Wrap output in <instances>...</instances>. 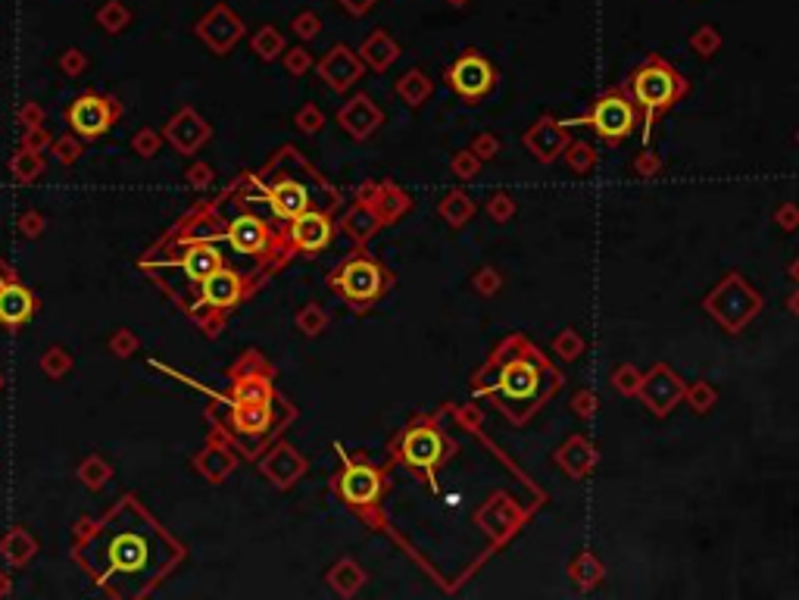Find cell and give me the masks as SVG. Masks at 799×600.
<instances>
[{
	"label": "cell",
	"instance_id": "cell-20",
	"mask_svg": "<svg viewBox=\"0 0 799 600\" xmlns=\"http://www.w3.org/2000/svg\"><path fill=\"white\" fill-rule=\"evenodd\" d=\"M525 144H528V150L541 163H553L556 156L562 154V148H566V131H562V125H556L553 119H541V123L525 135Z\"/></svg>",
	"mask_w": 799,
	"mask_h": 600
},
{
	"label": "cell",
	"instance_id": "cell-27",
	"mask_svg": "<svg viewBox=\"0 0 799 600\" xmlns=\"http://www.w3.org/2000/svg\"><path fill=\"white\" fill-rule=\"evenodd\" d=\"M44 156L41 154H31V150H22L19 148V154H13L10 160V175L16 185H35L38 179L44 175Z\"/></svg>",
	"mask_w": 799,
	"mask_h": 600
},
{
	"label": "cell",
	"instance_id": "cell-6",
	"mask_svg": "<svg viewBox=\"0 0 799 600\" xmlns=\"http://www.w3.org/2000/svg\"><path fill=\"white\" fill-rule=\"evenodd\" d=\"M253 288H257V285H253L247 275L234 273V269H228V266L215 269V273L200 285V307H198V313H203V309H215V313H225L228 316V309L238 307V303L244 300L247 294L253 292ZM198 313H194V316H198Z\"/></svg>",
	"mask_w": 799,
	"mask_h": 600
},
{
	"label": "cell",
	"instance_id": "cell-37",
	"mask_svg": "<svg viewBox=\"0 0 799 600\" xmlns=\"http://www.w3.org/2000/svg\"><path fill=\"white\" fill-rule=\"evenodd\" d=\"M690 47H694L700 56H712L715 50L721 47V35L712 29V25H700V29L694 31V38H690Z\"/></svg>",
	"mask_w": 799,
	"mask_h": 600
},
{
	"label": "cell",
	"instance_id": "cell-53",
	"mask_svg": "<svg viewBox=\"0 0 799 600\" xmlns=\"http://www.w3.org/2000/svg\"><path fill=\"white\" fill-rule=\"evenodd\" d=\"M475 169H478V163H475L472 154H459L453 160V173L462 175V179H468V175H475Z\"/></svg>",
	"mask_w": 799,
	"mask_h": 600
},
{
	"label": "cell",
	"instance_id": "cell-11",
	"mask_svg": "<svg viewBox=\"0 0 799 600\" xmlns=\"http://www.w3.org/2000/svg\"><path fill=\"white\" fill-rule=\"evenodd\" d=\"M450 85H453L456 94H462V97L478 100L493 88V66L484 60V56L468 50V54L459 56V60L453 63V69H450Z\"/></svg>",
	"mask_w": 799,
	"mask_h": 600
},
{
	"label": "cell",
	"instance_id": "cell-60",
	"mask_svg": "<svg viewBox=\"0 0 799 600\" xmlns=\"http://www.w3.org/2000/svg\"><path fill=\"white\" fill-rule=\"evenodd\" d=\"M13 591V582H10V576H6L4 570H0V597H6Z\"/></svg>",
	"mask_w": 799,
	"mask_h": 600
},
{
	"label": "cell",
	"instance_id": "cell-61",
	"mask_svg": "<svg viewBox=\"0 0 799 600\" xmlns=\"http://www.w3.org/2000/svg\"><path fill=\"white\" fill-rule=\"evenodd\" d=\"M790 275H794V279H796V282H799V260H796V263H794V269H790Z\"/></svg>",
	"mask_w": 799,
	"mask_h": 600
},
{
	"label": "cell",
	"instance_id": "cell-33",
	"mask_svg": "<svg viewBox=\"0 0 799 600\" xmlns=\"http://www.w3.org/2000/svg\"><path fill=\"white\" fill-rule=\"evenodd\" d=\"M163 141H166V138H163L160 131H154L150 125H144V129H138L135 138H131V150H135L141 160H150V156L160 154Z\"/></svg>",
	"mask_w": 799,
	"mask_h": 600
},
{
	"label": "cell",
	"instance_id": "cell-17",
	"mask_svg": "<svg viewBox=\"0 0 799 600\" xmlns=\"http://www.w3.org/2000/svg\"><path fill=\"white\" fill-rule=\"evenodd\" d=\"M319 75L328 81V88H334V91H347V88L363 75V60H359L347 44H338V47L328 50L325 60L319 63Z\"/></svg>",
	"mask_w": 799,
	"mask_h": 600
},
{
	"label": "cell",
	"instance_id": "cell-13",
	"mask_svg": "<svg viewBox=\"0 0 799 600\" xmlns=\"http://www.w3.org/2000/svg\"><path fill=\"white\" fill-rule=\"evenodd\" d=\"M240 35H244V22H240L228 6H215V10H209V16L198 25V38H203V44H206L213 54H225V50H231Z\"/></svg>",
	"mask_w": 799,
	"mask_h": 600
},
{
	"label": "cell",
	"instance_id": "cell-7",
	"mask_svg": "<svg viewBox=\"0 0 799 600\" xmlns=\"http://www.w3.org/2000/svg\"><path fill=\"white\" fill-rule=\"evenodd\" d=\"M587 119H591V125L606 138V141H625V138L634 131L637 110H634V104L625 97V94L612 91L597 100V106H593Z\"/></svg>",
	"mask_w": 799,
	"mask_h": 600
},
{
	"label": "cell",
	"instance_id": "cell-45",
	"mask_svg": "<svg viewBox=\"0 0 799 600\" xmlns=\"http://www.w3.org/2000/svg\"><path fill=\"white\" fill-rule=\"evenodd\" d=\"M16 119H19V125H22V129H35V125H44V106L35 104V100H29V104L19 106Z\"/></svg>",
	"mask_w": 799,
	"mask_h": 600
},
{
	"label": "cell",
	"instance_id": "cell-46",
	"mask_svg": "<svg viewBox=\"0 0 799 600\" xmlns=\"http://www.w3.org/2000/svg\"><path fill=\"white\" fill-rule=\"evenodd\" d=\"M615 388L621 391V394H637L640 388V376L634 366H621L618 372H615Z\"/></svg>",
	"mask_w": 799,
	"mask_h": 600
},
{
	"label": "cell",
	"instance_id": "cell-32",
	"mask_svg": "<svg viewBox=\"0 0 799 600\" xmlns=\"http://www.w3.org/2000/svg\"><path fill=\"white\" fill-rule=\"evenodd\" d=\"M50 154L56 156V163H63V166H72V163H79V156L85 154L81 150V141L75 131H66V135L54 138V144H50Z\"/></svg>",
	"mask_w": 799,
	"mask_h": 600
},
{
	"label": "cell",
	"instance_id": "cell-25",
	"mask_svg": "<svg viewBox=\"0 0 799 600\" xmlns=\"http://www.w3.org/2000/svg\"><path fill=\"white\" fill-rule=\"evenodd\" d=\"M556 460H559V466L568 472V476L581 478L593 466V447L587 444L585 438H572L566 444V451H559V457H556Z\"/></svg>",
	"mask_w": 799,
	"mask_h": 600
},
{
	"label": "cell",
	"instance_id": "cell-4",
	"mask_svg": "<svg viewBox=\"0 0 799 600\" xmlns=\"http://www.w3.org/2000/svg\"><path fill=\"white\" fill-rule=\"evenodd\" d=\"M269 169L278 175V179H269V173H259L250 175L259 188H263V204L275 213V219L282 223H290V219L303 216L307 210H313V194L303 182H297L294 175H284L282 173V163L272 160Z\"/></svg>",
	"mask_w": 799,
	"mask_h": 600
},
{
	"label": "cell",
	"instance_id": "cell-51",
	"mask_svg": "<svg viewBox=\"0 0 799 600\" xmlns=\"http://www.w3.org/2000/svg\"><path fill=\"white\" fill-rule=\"evenodd\" d=\"M568 163H572L575 173H585V169L593 163V150L587 148V144H575L572 154H568Z\"/></svg>",
	"mask_w": 799,
	"mask_h": 600
},
{
	"label": "cell",
	"instance_id": "cell-19",
	"mask_svg": "<svg viewBox=\"0 0 799 600\" xmlns=\"http://www.w3.org/2000/svg\"><path fill=\"white\" fill-rule=\"evenodd\" d=\"M38 298L31 294V288L19 285V282H10V285H0V325L16 332L25 322L35 316Z\"/></svg>",
	"mask_w": 799,
	"mask_h": 600
},
{
	"label": "cell",
	"instance_id": "cell-31",
	"mask_svg": "<svg viewBox=\"0 0 799 600\" xmlns=\"http://www.w3.org/2000/svg\"><path fill=\"white\" fill-rule=\"evenodd\" d=\"M428 91H431V85H428V79H425V72H418V69H412V72H406L403 79L397 81V94L400 97L406 100V104H422L425 97H428Z\"/></svg>",
	"mask_w": 799,
	"mask_h": 600
},
{
	"label": "cell",
	"instance_id": "cell-57",
	"mask_svg": "<svg viewBox=\"0 0 799 600\" xmlns=\"http://www.w3.org/2000/svg\"><path fill=\"white\" fill-rule=\"evenodd\" d=\"M575 410H578L581 416H591L593 410H597V397L587 394V391H581V394L575 397Z\"/></svg>",
	"mask_w": 799,
	"mask_h": 600
},
{
	"label": "cell",
	"instance_id": "cell-2",
	"mask_svg": "<svg viewBox=\"0 0 799 600\" xmlns=\"http://www.w3.org/2000/svg\"><path fill=\"white\" fill-rule=\"evenodd\" d=\"M213 207H215V200H213ZM215 213H219V241H225L228 248H231V254L253 257V260L269 263V266H278V263H282V260H275V254L288 257V248H282L278 235L269 229V223L259 219L257 213L244 210L234 219H228V223L222 219L219 207H215Z\"/></svg>",
	"mask_w": 799,
	"mask_h": 600
},
{
	"label": "cell",
	"instance_id": "cell-5",
	"mask_svg": "<svg viewBox=\"0 0 799 600\" xmlns=\"http://www.w3.org/2000/svg\"><path fill=\"white\" fill-rule=\"evenodd\" d=\"M125 104H119L110 94L85 91L66 106V123L79 138H100L122 119Z\"/></svg>",
	"mask_w": 799,
	"mask_h": 600
},
{
	"label": "cell",
	"instance_id": "cell-24",
	"mask_svg": "<svg viewBox=\"0 0 799 600\" xmlns=\"http://www.w3.org/2000/svg\"><path fill=\"white\" fill-rule=\"evenodd\" d=\"M400 56V47H397V41L394 38L388 35V31H372L369 38H366V44H363V60L369 63V66H375V69H388L391 63H394Z\"/></svg>",
	"mask_w": 799,
	"mask_h": 600
},
{
	"label": "cell",
	"instance_id": "cell-42",
	"mask_svg": "<svg viewBox=\"0 0 799 600\" xmlns=\"http://www.w3.org/2000/svg\"><path fill=\"white\" fill-rule=\"evenodd\" d=\"M16 229H19V235H22V238H29V241H35V238H41V232L47 229V219H44L38 210H25L22 216H19Z\"/></svg>",
	"mask_w": 799,
	"mask_h": 600
},
{
	"label": "cell",
	"instance_id": "cell-18",
	"mask_svg": "<svg viewBox=\"0 0 799 600\" xmlns=\"http://www.w3.org/2000/svg\"><path fill=\"white\" fill-rule=\"evenodd\" d=\"M400 457L418 469H431L443 457V438L434 428H409L400 444Z\"/></svg>",
	"mask_w": 799,
	"mask_h": 600
},
{
	"label": "cell",
	"instance_id": "cell-56",
	"mask_svg": "<svg viewBox=\"0 0 799 600\" xmlns=\"http://www.w3.org/2000/svg\"><path fill=\"white\" fill-rule=\"evenodd\" d=\"M478 288L484 294H491V292H497L500 288V275L493 273V269H484V273H478Z\"/></svg>",
	"mask_w": 799,
	"mask_h": 600
},
{
	"label": "cell",
	"instance_id": "cell-30",
	"mask_svg": "<svg viewBox=\"0 0 799 600\" xmlns=\"http://www.w3.org/2000/svg\"><path fill=\"white\" fill-rule=\"evenodd\" d=\"M253 54L259 56V60H275L278 54H284V38L282 31H275L272 25H263V29L253 35Z\"/></svg>",
	"mask_w": 799,
	"mask_h": 600
},
{
	"label": "cell",
	"instance_id": "cell-36",
	"mask_svg": "<svg viewBox=\"0 0 799 600\" xmlns=\"http://www.w3.org/2000/svg\"><path fill=\"white\" fill-rule=\"evenodd\" d=\"M129 10H125L122 4H119V0H110V4L104 6V10L97 13V22L104 25L106 31H113V35H116V31H122L125 25H129Z\"/></svg>",
	"mask_w": 799,
	"mask_h": 600
},
{
	"label": "cell",
	"instance_id": "cell-39",
	"mask_svg": "<svg viewBox=\"0 0 799 600\" xmlns=\"http://www.w3.org/2000/svg\"><path fill=\"white\" fill-rule=\"evenodd\" d=\"M441 210H443V216L450 219V225H462L468 216H472V200L462 198V194H450L447 204H443Z\"/></svg>",
	"mask_w": 799,
	"mask_h": 600
},
{
	"label": "cell",
	"instance_id": "cell-49",
	"mask_svg": "<svg viewBox=\"0 0 799 600\" xmlns=\"http://www.w3.org/2000/svg\"><path fill=\"white\" fill-rule=\"evenodd\" d=\"M319 29H322V22H319V16H313V13H300V16L294 19V31L300 38H315L319 35Z\"/></svg>",
	"mask_w": 799,
	"mask_h": 600
},
{
	"label": "cell",
	"instance_id": "cell-16",
	"mask_svg": "<svg viewBox=\"0 0 799 600\" xmlns=\"http://www.w3.org/2000/svg\"><path fill=\"white\" fill-rule=\"evenodd\" d=\"M259 472H263L275 488H290V485L307 472V460H303L294 447L275 444L263 460H259Z\"/></svg>",
	"mask_w": 799,
	"mask_h": 600
},
{
	"label": "cell",
	"instance_id": "cell-3",
	"mask_svg": "<svg viewBox=\"0 0 799 600\" xmlns=\"http://www.w3.org/2000/svg\"><path fill=\"white\" fill-rule=\"evenodd\" d=\"M631 88H634L637 104L646 110V125L652 123V116H656L659 110H665L669 104H675V100L687 91V85H684L681 75H677L665 60H659V56L646 60L643 66L634 72Z\"/></svg>",
	"mask_w": 799,
	"mask_h": 600
},
{
	"label": "cell",
	"instance_id": "cell-64",
	"mask_svg": "<svg viewBox=\"0 0 799 600\" xmlns=\"http://www.w3.org/2000/svg\"><path fill=\"white\" fill-rule=\"evenodd\" d=\"M794 309H796V313H799V294H796V298H794Z\"/></svg>",
	"mask_w": 799,
	"mask_h": 600
},
{
	"label": "cell",
	"instance_id": "cell-35",
	"mask_svg": "<svg viewBox=\"0 0 799 600\" xmlns=\"http://www.w3.org/2000/svg\"><path fill=\"white\" fill-rule=\"evenodd\" d=\"M325 325H328V316L319 303H307V307L297 313V328H300L303 334H319Z\"/></svg>",
	"mask_w": 799,
	"mask_h": 600
},
{
	"label": "cell",
	"instance_id": "cell-29",
	"mask_svg": "<svg viewBox=\"0 0 799 600\" xmlns=\"http://www.w3.org/2000/svg\"><path fill=\"white\" fill-rule=\"evenodd\" d=\"M38 366H41V372H44V376H47V378L60 382L63 376H69V369H72V366H75V359H72V353H69L63 344H54V347H47V351L41 353Z\"/></svg>",
	"mask_w": 799,
	"mask_h": 600
},
{
	"label": "cell",
	"instance_id": "cell-34",
	"mask_svg": "<svg viewBox=\"0 0 799 600\" xmlns=\"http://www.w3.org/2000/svg\"><path fill=\"white\" fill-rule=\"evenodd\" d=\"M106 347H110L113 357L119 359H129L138 353V347H141V338H138L131 328H116V332L110 334V341H106Z\"/></svg>",
	"mask_w": 799,
	"mask_h": 600
},
{
	"label": "cell",
	"instance_id": "cell-47",
	"mask_svg": "<svg viewBox=\"0 0 799 600\" xmlns=\"http://www.w3.org/2000/svg\"><path fill=\"white\" fill-rule=\"evenodd\" d=\"M684 394L690 397V403H694V410H700V413H702V410H709V407H712V403H715V391L709 388L706 382L694 385V388H690V391H684Z\"/></svg>",
	"mask_w": 799,
	"mask_h": 600
},
{
	"label": "cell",
	"instance_id": "cell-8",
	"mask_svg": "<svg viewBox=\"0 0 799 600\" xmlns=\"http://www.w3.org/2000/svg\"><path fill=\"white\" fill-rule=\"evenodd\" d=\"M332 285L341 288V294H344L347 300L366 303V300L378 298V292H382V285H384V275L372 260L357 257V260L344 263L341 273L332 275Z\"/></svg>",
	"mask_w": 799,
	"mask_h": 600
},
{
	"label": "cell",
	"instance_id": "cell-28",
	"mask_svg": "<svg viewBox=\"0 0 799 600\" xmlns=\"http://www.w3.org/2000/svg\"><path fill=\"white\" fill-rule=\"evenodd\" d=\"M328 582H332V588L338 591V595L350 597V595H357V588L366 582V572L359 570L353 560H341V563L328 572Z\"/></svg>",
	"mask_w": 799,
	"mask_h": 600
},
{
	"label": "cell",
	"instance_id": "cell-44",
	"mask_svg": "<svg viewBox=\"0 0 799 600\" xmlns=\"http://www.w3.org/2000/svg\"><path fill=\"white\" fill-rule=\"evenodd\" d=\"M309 66H313V56H309L303 47H294L284 54V69H288L290 75H303Z\"/></svg>",
	"mask_w": 799,
	"mask_h": 600
},
{
	"label": "cell",
	"instance_id": "cell-26",
	"mask_svg": "<svg viewBox=\"0 0 799 600\" xmlns=\"http://www.w3.org/2000/svg\"><path fill=\"white\" fill-rule=\"evenodd\" d=\"M75 478L85 485L88 491H100L106 482L113 478V466L110 460H104L100 453H88L79 466H75Z\"/></svg>",
	"mask_w": 799,
	"mask_h": 600
},
{
	"label": "cell",
	"instance_id": "cell-12",
	"mask_svg": "<svg viewBox=\"0 0 799 600\" xmlns=\"http://www.w3.org/2000/svg\"><path fill=\"white\" fill-rule=\"evenodd\" d=\"M640 397L646 401V407L652 410V413H669L671 407H675L677 401L684 397V382L675 376V372L669 369V366H656V369L650 372V376L640 382Z\"/></svg>",
	"mask_w": 799,
	"mask_h": 600
},
{
	"label": "cell",
	"instance_id": "cell-62",
	"mask_svg": "<svg viewBox=\"0 0 799 600\" xmlns=\"http://www.w3.org/2000/svg\"><path fill=\"white\" fill-rule=\"evenodd\" d=\"M4 388H6V378H4V372H0V394H4Z\"/></svg>",
	"mask_w": 799,
	"mask_h": 600
},
{
	"label": "cell",
	"instance_id": "cell-54",
	"mask_svg": "<svg viewBox=\"0 0 799 600\" xmlns=\"http://www.w3.org/2000/svg\"><path fill=\"white\" fill-rule=\"evenodd\" d=\"M778 225H784L787 232L796 229V225H799V210H796L794 204H787V207H781V210H778Z\"/></svg>",
	"mask_w": 799,
	"mask_h": 600
},
{
	"label": "cell",
	"instance_id": "cell-52",
	"mask_svg": "<svg viewBox=\"0 0 799 600\" xmlns=\"http://www.w3.org/2000/svg\"><path fill=\"white\" fill-rule=\"evenodd\" d=\"M487 210H491V216H493V219H506V216H512L516 204H512V200L506 198V194H497V198L491 200V207H487Z\"/></svg>",
	"mask_w": 799,
	"mask_h": 600
},
{
	"label": "cell",
	"instance_id": "cell-23",
	"mask_svg": "<svg viewBox=\"0 0 799 600\" xmlns=\"http://www.w3.org/2000/svg\"><path fill=\"white\" fill-rule=\"evenodd\" d=\"M0 554H4V560L10 566L22 570V566H29L31 557L38 554V538L25 526H13V528H6V535L0 538Z\"/></svg>",
	"mask_w": 799,
	"mask_h": 600
},
{
	"label": "cell",
	"instance_id": "cell-43",
	"mask_svg": "<svg viewBox=\"0 0 799 600\" xmlns=\"http://www.w3.org/2000/svg\"><path fill=\"white\" fill-rule=\"evenodd\" d=\"M185 179H188V185H191L194 191H203V188L213 185L215 173H213V166H209V163H194V166L185 173Z\"/></svg>",
	"mask_w": 799,
	"mask_h": 600
},
{
	"label": "cell",
	"instance_id": "cell-40",
	"mask_svg": "<svg viewBox=\"0 0 799 600\" xmlns=\"http://www.w3.org/2000/svg\"><path fill=\"white\" fill-rule=\"evenodd\" d=\"M50 144H54V138H50V131L44 129V125H35V129H22V144H19L22 150H31V154H44Z\"/></svg>",
	"mask_w": 799,
	"mask_h": 600
},
{
	"label": "cell",
	"instance_id": "cell-58",
	"mask_svg": "<svg viewBox=\"0 0 799 600\" xmlns=\"http://www.w3.org/2000/svg\"><path fill=\"white\" fill-rule=\"evenodd\" d=\"M10 282H16V269L0 257V285H10Z\"/></svg>",
	"mask_w": 799,
	"mask_h": 600
},
{
	"label": "cell",
	"instance_id": "cell-1",
	"mask_svg": "<svg viewBox=\"0 0 799 600\" xmlns=\"http://www.w3.org/2000/svg\"><path fill=\"white\" fill-rule=\"evenodd\" d=\"M72 560L106 597L135 600L179 570L185 547L138 497H122L104 516H81L72 528Z\"/></svg>",
	"mask_w": 799,
	"mask_h": 600
},
{
	"label": "cell",
	"instance_id": "cell-38",
	"mask_svg": "<svg viewBox=\"0 0 799 600\" xmlns=\"http://www.w3.org/2000/svg\"><path fill=\"white\" fill-rule=\"evenodd\" d=\"M572 576L578 579V585L591 588V585L602 576V570H600V563L591 557V554H581V557L575 560V566H572Z\"/></svg>",
	"mask_w": 799,
	"mask_h": 600
},
{
	"label": "cell",
	"instance_id": "cell-21",
	"mask_svg": "<svg viewBox=\"0 0 799 600\" xmlns=\"http://www.w3.org/2000/svg\"><path fill=\"white\" fill-rule=\"evenodd\" d=\"M537 385H541L537 366L528 363V359H516L512 366H506L503 378H500V388H503V394L509 401H528V397H534Z\"/></svg>",
	"mask_w": 799,
	"mask_h": 600
},
{
	"label": "cell",
	"instance_id": "cell-22",
	"mask_svg": "<svg viewBox=\"0 0 799 600\" xmlns=\"http://www.w3.org/2000/svg\"><path fill=\"white\" fill-rule=\"evenodd\" d=\"M338 119H341V125H344V129L350 131L353 138H366V135H372V129H375L378 123H382V113L372 106L369 97H363V94H359V97H353L350 104L341 110Z\"/></svg>",
	"mask_w": 799,
	"mask_h": 600
},
{
	"label": "cell",
	"instance_id": "cell-9",
	"mask_svg": "<svg viewBox=\"0 0 799 600\" xmlns=\"http://www.w3.org/2000/svg\"><path fill=\"white\" fill-rule=\"evenodd\" d=\"M163 138H166V144H172L179 154L194 156L203 144L213 138V129H209V123L194 110V106H181V110L166 123Z\"/></svg>",
	"mask_w": 799,
	"mask_h": 600
},
{
	"label": "cell",
	"instance_id": "cell-55",
	"mask_svg": "<svg viewBox=\"0 0 799 600\" xmlns=\"http://www.w3.org/2000/svg\"><path fill=\"white\" fill-rule=\"evenodd\" d=\"M475 154H478V156H487V160H491V156L497 154V138L481 135L478 141H475Z\"/></svg>",
	"mask_w": 799,
	"mask_h": 600
},
{
	"label": "cell",
	"instance_id": "cell-10",
	"mask_svg": "<svg viewBox=\"0 0 799 600\" xmlns=\"http://www.w3.org/2000/svg\"><path fill=\"white\" fill-rule=\"evenodd\" d=\"M191 466L206 478L209 485H219V482H225V478L234 472V466H238V447H234L228 438H222V435L213 432L206 438V444L194 453Z\"/></svg>",
	"mask_w": 799,
	"mask_h": 600
},
{
	"label": "cell",
	"instance_id": "cell-14",
	"mask_svg": "<svg viewBox=\"0 0 799 600\" xmlns=\"http://www.w3.org/2000/svg\"><path fill=\"white\" fill-rule=\"evenodd\" d=\"M288 238H290V248L313 257V254H319V250H325L328 241H332V223H328L325 213L307 210L303 216L290 219Z\"/></svg>",
	"mask_w": 799,
	"mask_h": 600
},
{
	"label": "cell",
	"instance_id": "cell-50",
	"mask_svg": "<svg viewBox=\"0 0 799 600\" xmlns=\"http://www.w3.org/2000/svg\"><path fill=\"white\" fill-rule=\"evenodd\" d=\"M85 66H88V60H85V54H81V50H66V54H63V60H60V69L66 75H81L85 72Z\"/></svg>",
	"mask_w": 799,
	"mask_h": 600
},
{
	"label": "cell",
	"instance_id": "cell-63",
	"mask_svg": "<svg viewBox=\"0 0 799 600\" xmlns=\"http://www.w3.org/2000/svg\"><path fill=\"white\" fill-rule=\"evenodd\" d=\"M450 4H453V6H462V4H468V0H450Z\"/></svg>",
	"mask_w": 799,
	"mask_h": 600
},
{
	"label": "cell",
	"instance_id": "cell-59",
	"mask_svg": "<svg viewBox=\"0 0 799 600\" xmlns=\"http://www.w3.org/2000/svg\"><path fill=\"white\" fill-rule=\"evenodd\" d=\"M656 166H659V160H652V156H643V160H637V169H640V173H643V175H650Z\"/></svg>",
	"mask_w": 799,
	"mask_h": 600
},
{
	"label": "cell",
	"instance_id": "cell-48",
	"mask_svg": "<svg viewBox=\"0 0 799 600\" xmlns=\"http://www.w3.org/2000/svg\"><path fill=\"white\" fill-rule=\"evenodd\" d=\"M553 347H556V353H562L566 359H575L581 353V338L575 332H562Z\"/></svg>",
	"mask_w": 799,
	"mask_h": 600
},
{
	"label": "cell",
	"instance_id": "cell-15",
	"mask_svg": "<svg viewBox=\"0 0 799 600\" xmlns=\"http://www.w3.org/2000/svg\"><path fill=\"white\" fill-rule=\"evenodd\" d=\"M338 488L350 507H369V503H375L378 494H382V476L366 463H350L344 472H341Z\"/></svg>",
	"mask_w": 799,
	"mask_h": 600
},
{
	"label": "cell",
	"instance_id": "cell-41",
	"mask_svg": "<svg viewBox=\"0 0 799 600\" xmlns=\"http://www.w3.org/2000/svg\"><path fill=\"white\" fill-rule=\"evenodd\" d=\"M294 123H297V129H300L303 135H315V131L325 125V116H322L319 106L307 104V106H300V113L294 116Z\"/></svg>",
	"mask_w": 799,
	"mask_h": 600
}]
</instances>
